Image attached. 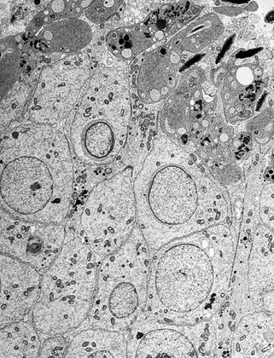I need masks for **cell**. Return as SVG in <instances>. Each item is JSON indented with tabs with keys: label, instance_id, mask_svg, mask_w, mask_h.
Masks as SVG:
<instances>
[{
	"label": "cell",
	"instance_id": "d4e9b609",
	"mask_svg": "<svg viewBox=\"0 0 274 358\" xmlns=\"http://www.w3.org/2000/svg\"><path fill=\"white\" fill-rule=\"evenodd\" d=\"M200 117H201V115H197V118H198V119H200Z\"/></svg>",
	"mask_w": 274,
	"mask_h": 358
},
{
	"label": "cell",
	"instance_id": "6da1fadb",
	"mask_svg": "<svg viewBox=\"0 0 274 358\" xmlns=\"http://www.w3.org/2000/svg\"><path fill=\"white\" fill-rule=\"evenodd\" d=\"M236 250L225 223L153 252L145 316L185 326L211 321L228 297Z\"/></svg>",
	"mask_w": 274,
	"mask_h": 358
},
{
	"label": "cell",
	"instance_id": "8fae6325",
	"mask_svg": "<svg viewBox=\"0 0 274 358\" xmlns=\"http://www.w3.org/2000/svg\"><path fill=\"white\" fill-rule=\"evenodd\" d=\"M0 328L25 320L39 296L43 274L32 265L0 255Z\"/></svg>",
	"mask_w": 274,
	"mask_h": 358
},
{
	"label": "cell",
	"instance_id": "5bb4252c",
	"mask_svg": "<svg viewBox=\"0 0 274 358\" xmlns=\"http://www.w3.org/2000/svg\"><path fill=\"white\" fill-rule=\"evenodd\" d=\"M126 333L81 328L69 337L64 358H128Z\"/></svg>",
	"mask_w": 274,
	"mask_h": 358
},
{
	"label": "cell",
	"instance_id": "ba28073f",
	"mask_svg": "<svg viewBox=\"0 0 274 358\" xmlns=\"http://www.w3.org/2000/svg\"><path fill=\"white\" fill-rule=\"evenodd\" d=\"M128 358H214L211 321L185 326L143 316L126 333Z\"/></svg>",
	"mask_w": 274,
	"mask_h": 358
},
{
	"label": "cell",
	"instance_id": "7a4b0ae2",
	"mask_svg": "<svg viewBox=\"0 0 274 358\" xmlns=\"http://www.w3.org/2000/svg\"><path fill=\"white\" fill-rule=\"evenodd\" d=\"M137 227L151 252L229 215L225 194L176 144L160 138L133 181Z\"/></svg>",
	"mask_w": 274,
	"mask_h": 358
},
{
	"label": "cell",
	"instance_id": "52a82bcc",
	"mask_svg": "<svg viewBox=\"0 0 274 358\" xmlns=\"http://www.w3.org/2000/svg\"><path fill=\"white\" fill-rule=\"evenodd\" d=\"M137 224L132 169L127 166L96 185L68 232L78 236L102 261L125 243Z\"/></svg>",
	"mask_w": 274,
	"mask_h": 358
},
{
	"label": "cell",
	"instance_id": "3957f363",
	"mask_svg": "<svg viewBox=\"0 0 274 358\" xmlns=\"http://www.w3.org/2000/svg\"><path fill=\"white\" fill-rule=\"evenodd\" d=\"M1 209L27 222L64 224L75 178L67 137L50 125L27 124L1 142Z\"/></svg>",
	"mask_w": 274,
	"mask_h": 358
},
{
	"label": "cell",
	"instance_id": "ac0fdd59",
	"mask_svg": "<svg viewBox=\"0 0 274 358\" xmlns=\"http://www.w3.org/2000/svg\"><path fill=\"white\" fill-rule=\"evenodd\" d=\"M258 210L261 223L274 231V181L261 187Z\"/></svg>",
	"mask_w": 274,
	"mask_h": 358
},
{
	"label": "cell",
	"instance_id": "277c9868",
	"mask_svg": "<svg viewBox=\"0 0 274 358\" xmlns=\"http://www.w3.org/2000/svg\"><path fill=\"white\" fill-rule=\"evenodd\" d=\"M80 97L67 129L74 157L86 166L114 164L125 143L130 113L124 72L99 66Z\"/></svg>",
	"mask_w": 274,
	"mask_h": 358
},
{
	"label": "cell",
	"instance_id": "e0dca14e",
	"mask_svg": "<svg viewBox=\"0 0 274 358\" xmlns=\"http://www.w3.org/2000/svg\"><path fill=\"white\" fill-rule=\"evenodd\" d=\"M21 36H9L1 41V96L7 94L26 71V52Z\"/></svg>",
	"mask_w": 274,
	"mask_h": 358
},
{
	"label": "cell",
	"instance_id": "ffe728a7",
	"mask_svg": "<svg viewBox=\"0 0 274 358\" xmlns=\"http://www.w3.org/2000/svg\"><path fill=\"white\" fill-rule=\"evenodd\" d=\"M71 336V334H67L63 336L46 338L43 343L39 358H64Z\"/></svg>",
	"mask_w": 274,
	"mask_h": 358
},
{
	"label": "cell",
	"instance_id": "7402d4cb",
	"mask_svg": "<svg viewBox=\"0 0 274 358\" xmlns=\"http://www.w3.org/2000/svg\"><path fill=\"white\" fill-rule=\"evenodd\" d=\"M274 21V10L270 11L266 17V22H272Z\"/></svg>",
	"mask_w": 274,
	"mask_h": 358
},
{
	"label": "cell",
	"instance_id": "9a60e30c",
	"mask_svg": "<svg viewBox=\"0 0 274 358\" xmlns=\"http://www.w3.org/2000/svg\"><path fill=\"white\" fill-rule=\"evenodd\" d=\"M93 38L88 23L77 19L64 20L44 27L34 40V48L43 53L76 54L85 48Z\"/></svg>",
	"mask_w": 274,
	"mask_h": 358
},
{
	"label": "cell",
	"instance_id": "cb8c5ba5",
	"mask_svg": "<svg viewBox=\"0 0 274 358\" xmlns=\"http://www.w3.org/2000/svg\"><path fill=\"white\" fill-rule=\"evenodd\" d=\"M230 3H237V4H242V3H246L247 1H229Z\"/></svg>",
	"mask_w": 274,
	"mask_h": 358
},
{
	"label": "cell",
	"instance_id": "8992f818",
	"mask_svg": "<svg viewBox=\"0 0 274 358\" xmlns=\"http://www.w3.org/2000/svg\"><path fill=\"white\" fill-rule=\"evenodd\" d=\"M151 254L137 224L125 243L103 258L83 327L127 333L145 315Z\"/></svg>",
	"mask_w": 274,
	"mask_h": 358
},
{
	"label": "cell",
	"instance_id": "d6986e66",
	"mask_svg": "<svg viewBox=\"0 0 274 358\" xmlns=\"http://www.w3.org/2000/svg\"><path fill=\"white\" fill-rule=\"evenodd\" d=\"M121 1H93L87 9L86 16L92 22L100 24L109 20L118 10Z\"/></svg>",
	"mask_w": 274,
	"mask_h": 358
},
{
	"label": "cell",
	"instance_id": "7c38bea8",
	"mask_svg": "<svg viewBox=\"0 0 274 358\" xmlns=\"http://www.w3.org/2000/svg\"><path fill=\"white\" fill-rule=\"evenodd\" d=\"M245 273L249 303L254 310H261L262 296L274 286V231L261 222L253 232Z\"/></svg>",
	"mask_w": 274,
	"mask_h": 358
},
{
	"label": "cell",
	"instance_id": "4fadbf2b",
	"mask_svg": "<svg viewBox=\"0 0 274 358\" xmlns=\"http://www.w3.org/2000/svg\"><path fill=\"white\" fill-rule=\"evenodd\" d=\"M274 355V315L256 310L238 322L231 344V358H270Z\"/></svg>",
	"mask_w": 274,
	"mask_h": 358
},
{
	"label": "cell",
	"instance_id": "9c48e42d",
	"mask_svg": "<svg viewBox=\"0 0 274 358\" xmlns=\"http://www.w3.org/2000/svg\"><path fill=\"white\" fill-rule=\"evenodd\" d=\"M90 64L79 52L43 69L28 108L33 124L54 125L71 114L90 78Z\"/></svg>",
	"mask_w": 274,
	"mask_h": 358
},
{
	"label": "cell",
	"instance_id": "484cf974",
	"mask_svg": "<svg viewBox=\"0 0 274 358\" xmlns=\"http://www.w3.org/2000/svg\"><path fill=\"white\" fill-rule=\"evenodd\" d=\"M270 358H274V355L273 356H271Z\"/></svg>",
	"mask_w": 274,
	"mask_h": 358
},
{
	"label": "cell",
	"instance_id": "30bf717a",
	"mask_svg": "<svg viewBox=\"0 0 274 358\" xmlns=\"http://www.w3.org/2000/svg\"><path fill=\"white\" fill-rule=\"evenodd\" d=\"M67 236L65 223L27 222L0 209V252L32 265L40 273L53 264Z\"/></svg>",
	"mask_w": 274,
	"mask_h": 358
},
{
	"label": "cell",
	"instance_id": "2e32d148",
	"mask_svg": "<svg viewBox=\"0 0 274 358\" xmlns=\"http://www.w3.org/2000/svg\"><path fill=\"white\" fill-rule=\"evenodd\" d=\"M41 334L31 320H23L1 329L0 358H39Z\"/></svg>",
	"mask_w": 274,
	"mask_h": 358
},
{
	"label": "cell",
	"instance_id": "5b68a950",
	"mask_svg": "<svg viewBox=\"0 0 274 358\" xmlns=\"http://www.w3.org/2000/svg\"><path fill=\"white\" fill-rule=\"evenodd\" d=\"M102 259L72 235L43 273L31 321L41 336H63L80 330L95 299Z\"/></svg>",
	"mask_w": 274,
	"mask_h": 358
},
{
	"label": "cell",
	"instance_id": "44dd1931",
	"mask_svg": "<svg viewBox=\"0 0 274 358\" xmlns=\"http://www.w3.org/2000/svg\"><path fill=\"white\" fill-rule=\"evenodd\" d=\"M261 310H264L274 315V286L262 296Z\"/></svg>",
	"mask_w": 274,
	"mask_h": 358
},
{
	"label": "cell",
	"instance_id": "603a6c76",
	"mask_svg": "<svg viewBox=\"0 0 274 358\" xmlns=\"http://www.w3.org/2000/svg\"><path fill=\"white\" fill-rule=\"evenodd\" d=\"M166 22L165 21L161 20L158 22V27L160 29L164 28Z\"/></svg>",
	"mask_w": 274,
	"mask_h": 358
}]
</instances>
